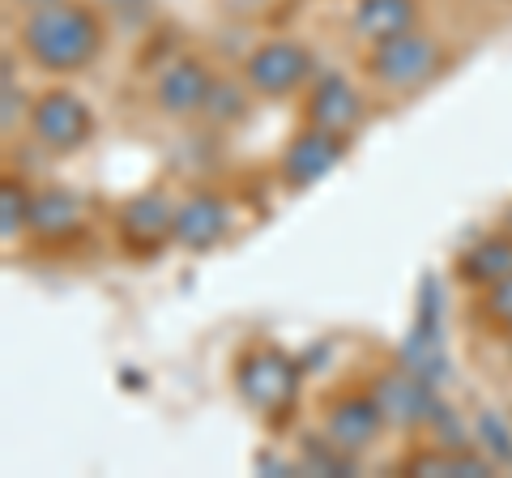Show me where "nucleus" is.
Listing matches in <instances>:
<instances>
[{"label": "nucleus", "mask_w": 512, "mask_h": 478, "mask_svg": "<svg viewBox=\"0 0 512 478\" xmlns=\"http://www.w3.org/2000/svg\"><path fill=\"white\" fill-rule=\"evenodd\" d=\"M86 227V205L77 193L60 184H47L30 197V235L43 239V244H56V239H73Z\"/></svg>", "instance_id": "obj_13"}, {"label": "nucleus", "mask_w": 512, "mask_h": 478, "mask_svg": "<svg viewBox=\"0 0 512 478\" xmlns=\"http://www.w3.org/2000/svg\"><path fill=\"white\" fill-rule=\"evenodd\" d=\"M457 274L470 286H483V291L495 286L500 278H508L512 274V239L508 235H487V239H478V244H470L457 261Z\"/></svg>", "instance_id": "obj_15"}, {"label": "nucleus", "mask_w": 512, "mask_h": 478, "mask_svg": "<svg viewBox=\"0 0 512 478\" xmlns=\"http://www.w3.org/2000/svg\"><path fill=\"white\" fill-rule=\"evenodd\" d=\"M495 470V461L487 457H478L470 449H457V444H444V449H431V453H414L406 461V474H470V478H483Z\"/></svg>", "instance_id": "obj_16"}, {"label": "nucleus", "mask_w": 512, "mask_h": 478, "mask_svg": "<svg viewBox=\"0 0 512 478\" xmlns=\"http://www.w3.org/2000/svg\"><path fill=\"white\" fill-rule=\"evenodd\" d=\"M372 393H376V402L384 410V423L402 427V432L436 423V414H440V402H436V393H431V385L410 368L384 372Z\"/></svg>", "instance_id": "obj_9"}, {"label": "nucleus", "mask_w": 512, "mask_h": 478, "mask_svg": "<svg viewBox=\"0 0 512 478\" xmlns=\"http://www.w3.org/2000/svg\"><path fill=\"white\" fill-rule=\"evenodd\" d=\"M363 116H367L363 94L342 73H320L308 99H303V124H316V129H329L338 137H355Z\"/></svg>", "instance_id": "obj_8"}, {"label": "nucleus", "mask_w": 512, "mask_h": 478, "mask_svg": "<svg viewBox=\"0 0 512 478\" xmlns=\"http://www.w3.org/2000/svg\"><path fill=\"white\" fill-rule=\"evenodd\" d=\"M350 137H338L329 129H316V124H303V129L286 141L278 154V175L291 193H303V188L320 184L346 158Z\"/></svg>", "instance_id": "obj_7"}, {"label": "nucleus", "mask_w": 512, "mask_h": 478, "mask_svg": "<svg viewBox=\"0 0 512 478\" xmlns=\"http://www.w3.org/2000/svg\"><path fill=\"white\" fill-rule=\"evenodd\" d=\"M103 18L82 0H60L47 9H30L22 22V52L35 69L64 77L90 69L103 52Z\"/></svg>", "instance_id": "obj_1"}, {"label": "nucleus", "mask_w": 512, "mask_h": 478, "mask_svg": "<svg viewBox=\"0 0 512 478\" xmlns=\"http://www.w3.org/2000/svg\"><path fill=\"white\" fill-rule=\"evenodd\" d=\"M312 77H316V60L295 39H265L244 60V82L261 99H286V94L308 86Z\"/></svg>", "instance_id": "obj_5"}, {"label": "nucleus", "mask_w": 512, "mask_h": 478, "mask_svg": "<svg viewBox=\"0 0 512 478\" xmlns=\"http://www.w3.org/2000/svg\"><path fill=\"white\" fill-rule=\"evenodd\" d=\"M13 5H22V9H47V5H60V0H13Z\"/></svg>", "instance_id": "obj_23"}, {"label": "nucleus", "mask_w": 512, "mask_h": 478, "mask_svg": "<svg viewBox=\"0 0 512 478\" xmlns=\"http://www.w3.org/2000/svg\"><path fill=\"white\" fill-rule=\"evenodd\" d=\"M30 197L35 193H26L18 180H5V188H0V235L5 239L30 231Z\"/></svg>", "instance_id": "obj_17"}, {"label": "nucleus", "mask_w": 512, "mask_h": 478, "mask_svg": "<svg viewBox=\"0 0 512 478\" xmlns=\"http://www.w3.org/2000/svg\"><path fill=\"white\" fill-rule=\"evenodd\" d=\"M440 69H444V47L436 35H427L419 26L384 43H372V52H367V77L393 94H410L427 86Z\"/></svg>", "instance_id": "obj_3"}, {"label": "nucleus", "mask_w": 512, "mask_h": 478, "mask_svg": "<svg viewBox=\"0 0 512 478\" xmlns=\"http://www.w3.org/2000/svg\"><path fill=\"white\" fill-rule=\"evenodd\" d=\"M483 312H487L500 329H508V333H512V274H508V278H500L495 286H487Z\"/></svg>", "instance_id": "obj_20"}, {"label": "nucleus", "mask_w": 512, "mask_h": 478, "mask_svg": "<svg viewBox=\"0 0 512 478\" xmlns=\"http://www.w3.org/2000/svg\"><path fill=\"white\" fill-rule=\"evenodd\" d=\"M231 235V205L218 193H192L175 205L171 244L184 252H210Z\"/></svg>", "instance_id": "obj_10"}, {"label": "nucleus", "mask_w": 512, "mask_h": 478, "mask_svg": "<svg viewBox=\"0 0 512 478\" xmlns=\"http://www.w3.org/2000/svg\"><path fill=\"white\" fill-rule=\"evenodd\" d=\"M0 86H5V99H0V124H5V133H13L18 120H22V86H18V77H13V56H5Z\"/></svg>", "instance_id": "obj_19"}, {"label": "nucleus", "mask_w": 512, "mask_h": 478, "mask_svg": "<svg viewBox=\"0 0 512 478\" xmlns=\"http://www.w3.org/2000/svg\"><path fill=\"white\" fill-rule=\"evenodd\" d=\"M244 107H248L244 90L227 86V82H214V94H210V103H205V116H214L218 124H231V120L244 116Z\"/></svg>", "instance_id": "obj_18"}, {"label": "nucleus", "mask_w": 512, "mask_h": 478, "mask_svg": "<svg viewBox=\"0 0 512 478\" xmlns=\"http://www.w3.org/2000/svg\"><path fill=\"white\" fill-rule=\"evenodd\" d=\"M26 124H30V137L52 154H77L82 146H90V137H94L90 103L77 90H64V86L43 90L39 99L30 103Z\"/></svg>", "instance_id": "obj_4"}, {"label": "nucleus", "mask_w": 512, "mask_h": 478, "mask_svg": "<svg viewBox=\"0 0 512 478\" xmlns=\"http://www.w3.org/2000/svg\"><path fill=\"white\" fill-rule=\"evenodd\" d=\"M299 359H291L282 346H248L235 363V393L248 410H256L261 419H282L295 410L299 397Z\"/></svg>", "instance_id": "obj_2"}, {"label": "nucleus", "mask_w": 512, "mask_h": 478, "mask_svg": "<svg viewBox=\"0 0 512 478\" xmlns=\"http://www.w3.org/2000/svg\"><path fill=\"white\" fill-rule=\"evenodd\" d=\"M103 5L116 13L120 22H137V18H146V13L154 9V0H103Z\"/></svg>", "instance_id": "obj_22"}, {"label": "nucleus", "mask_w": 512, "mask_h": 478, "mask_svg": "<svg viewBox=\"0 0 512 478\" xmlns=\"http://www.w3.org/2000/svg\"><path fill=\"white\" fill-rule=\"evenodd\" d=\"M214 94V73L201 65L197 56H184L167 65L154 82V107L171 120H188V116H201L205 103Z\"/></svg>", "instance_id": "obj_11"}, {"label": "nucleus", "mask_w": 512, "mask_h": 478, "mask_svg": "<svg viewBox=\"0 0 512 478\" xmlns=\"http://www.w3.org/2000/svg\"><path fill=\"white\" fill-rule=\"evenodd\" d=\"M384 410L376 402V393H350V397H338L325 414V436L338 444L342 453L359 457L363 449H372L376 436L384 432Z\"/></svg>", "instance_id": "obj_12"}, {"label": "nucleus", "mask_w": 512, "mask_h": 478, "mask_svg": "<svg viewBox=\"0 0 512 478\" xmlns=\"http://www.w3.org/2000/svg\"><path fill=\"white\" fill-rule=\"evenodd\" d=\"M414 22H419V0H355V13H350V30L367 43L414 30Z\"/></svg>", "instance_id": "obj_14"}, {"label": "nucleus", "mask_w": 512, "mask_h": 478, "mask_svg": "<svg viewBox=\"0 0 512 478\" xmlns=\"http://www.w3.org/2000/svg\"><path fill=\"white\" fill-rule=\"evenodd\" d=\"M175 205L163 188H146V193L128 197L116 210V239L128 257H158L163 244H171L175 227Z\"/></svg>", "instance_id": "obj_6"}, {"label": "nucleus", "mask_w": 512, "mask_h": 478, "mask_svg": "<svg viewBox=\"0 0 512 478\" xmlns=\"http://www.w3.org/2000/svg\"><path fill=\"white\" fill-rule=\"evenodd\" d=\"M478 432L487 436V449H491V457H495V466H500V461H512V436L504 432L500 419L483 414V419H478Z\"/></svg>", "instance_id": "obj_21"}]
</instances>
